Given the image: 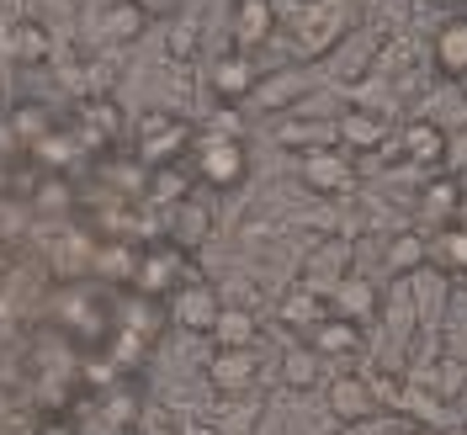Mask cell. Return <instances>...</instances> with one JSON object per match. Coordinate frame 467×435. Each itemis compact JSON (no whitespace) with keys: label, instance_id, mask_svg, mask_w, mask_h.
Wrapping results in <instances>:
<instances>
[{"label":"cell","instance_id":"cell-26","mask_svg":"<svg viewBox=\"0 0 467 435\" xmlns=\"http://www.w3.org/2000/svg\"><path fill=\"white\" fill-rule=\"evenodd\" d=\"M431 261H436L446 276H467V233L446 223V229L436 233V244H431Z\"/></svg>","mask_w":467,"mask_h":435},{"label":"cell","instance_id":"cell-23","mask_svg":"<svg viewBox=\"0 0 467 435\" xmlns=\"http://www.w3.org/2000/svg\"><path fill=\"white\" fill-rule=\"evenodd\" d=\"M207 233H213V207L207 202H192V197H186L181 207H171V239L181 250H197Z\"/></svg>","mask_w":467,"mask_h":435},{"label":"cell","instance_id":"cell-7","mask_svg":"<svg viewBox=\"0 0 467 435\" xmlns=\"http://www.w3.org/2000/svg\"><path fill=\"white\" fill-rule=\"evenodd\" d=\"M346 0H303V16H297V43L303 54H329L340 37H346Z\"/></svg>","mask_w":467,"mask_h":435},{"label":"cell","instance_id":"cell-21","mask_svg":"<svg viewBox=\"0 0 467 435\" xmlns=\"http://www.w3.org/2000/svg\"><path fill=\"white\" fill-rule=\"evenodd\" d=\"M11 54H16V64H48L54 58V32L43 27L37 16L11 22Z\"/></svg>","mask_w":467,"mask_h":435},{"label":"cell","instance_id":"cell-15","mask_svg":"<svg viewBox=\"0 0 467 435\" xmlns=\"http://www.w3.org/2000/svg\"><path fill=\"white\" fill-rule=\"evenodd\" d=\"M218 350H255L261 346V319L250 314V308H229L223 303V314L213 324V335H207Z\"/></svg>","mask_w":467,"mask_h":435},{"label":"cell","instance_id":"cell-17","mask_svg":"<svg viewBox=\"0 0 467 435\" xmlns=\"http://www.w3.org/2000/svg\"><path fill=\"white\" fill-rule=\"evenodd\" d=\"M462 186H457V175H431L425 186H420V212H425V223H436L446 229L451 218H457V207H462Z\"/></svg>","mask_w":467,"mask_h":435},{"label":"cell","instance_id":"cell-11","mask_svg":"<svg viewBox=\"0 0 467 435\" xmlns=\"http://www.w3.org/2000/svg\"><path fill=\"white\" fill-rule=\"evenodd\" d=\"M399 144H404L409 165H420V171H446V144H451V133H446L441 122H431V117H414V122H404Z\"/></svg>","mask_w":467,"mask_h":435},{"label":"cell","instance_id":"cell-18","mask_svg":"<svg viewBox=\"0 0 467 435\" xmlns=\"http://www.w3.org/2000/svg\"><path fill=\"white\" fill-rule=\"evenodd\" d=\"M308 346L319 350L324 361L356 356V350H361V324H346V319H335V314H324V319L314 324V335H308Z\"/></svg>","mask_w":467,"mask_h":435},{"label":"cell","instance_id":"cell-3","mask_svg":"<svg viewBox=\"0 0 467 435\" xmlns=\"http://www.w3.org/2000/svg\"><path fill=\"white\" fill-rule=\"evenodd\" d=\"M218 314H223V297H218V287L202 282V276L181 282V287L165 297V319H171L175 329H186V335H213Z\"/></svg>","mask_w":467,"mask_h":435},{"label":"cell","instance_id":"cell-24","mask_svg":"<svg viewBox=\"0 0 467 435\" xmlns=\"http://www.w3.org/2000/svg\"><path fill=\"white\" fill-rule=\"evenodd\" d=\"M80 139H86V144H117V139H122V112H117V101H86V107H80Z\"/></svg>","mask_w":467,"mask_h":435},{"label":"cell","instance_id":"cell-28","mask_svg":"<svg viewBox=\"0 0 467 435\" xmlns=\"http://www.w3.org/2000/svg\"><path fill=\"white\" fill-rule=\"evenodd\" d=\"M197 43H202V22L197 16H171V58L175 64H186V58L197 54Z\"/></svg>","mask_w":467,"mask_h":435},{"label":"cell","instance_id":"cell-8","mask_svg":"<svg viewBox=\"0 0 467 435\" xmlns=\"http://www.w3.org/2000/svg\"><path fill=\"white\" fill-rule=\"evenodd\" d=\"M261 86V69H255V58L229 48V54L213 58V69H207V90L218 96V107H239V101H250Z\"/></svg>","mask_w":467,"mask_h":435},{"label":"cell","instance_id":"cell-4","mask_svg":"<svg viewBox=\"0 0 467 435\" xmlns=\"http://www.w3.org/2000/svg\"><path fill=\"white\" fill-rule=\"evenodd\" d=\"M192 122L175 112H149L144 122H139V160H144L149 171L154 165H181V154L192 149Z\"/></svg>","mask_w":467,"mask_h":435},{"label":"cell","instance_id":"cell-16","mask_svg":"<svg viewBox=\"0 0 467 435\" xmlns=\"http://www.w3.org/2000/svg\"><path fill=\"white\" fill-rule=\"evenodd\" d=\"M329 308H324V292H314V287H287L282 292V303H276V319L287 324V329H297V335H314V324L324 319Z\"/></svg>","mask_w":467,"mask_h":435},{"label":"cell","instance_id":"cell-14","mask_svg":"<svg viewBox=\"0 0 467 435\" xmlns=\"http://www.w3.org/2000/svg\"><path fill=\"white\" fill-rule=\"evenodd\" d=\"M382 261H388V271L404 282V276H420L425 265H431V239L420 229H399L393 239H388V250H382Z\"/></svg>","mask_w":467,"mask_h":435},{"label":"cell","instance_id":"cell-25","mask_svg":"<svg viewBox=\"0 0 467 435\" xmlns=\"http://www.w3.org/2000/svg\"><path fill=\"white\" fill-rule=\"evenodd\" d=\"M319 372H324V356H319L314 346L282 350V382H287L292 393H308V388H319Z\"/></svg>","mask_w":467,"mask_h":435},{"label":"cell","instance_id":"cell-5","mask_svg":"<svg viewBox=\"0 0 467 435\" xmlns=\"http://www.w3.org/2000/svg\"><path fill=\"white\" fill-rule=\"evenodd\" d=\"M324 308L335 314V319H346V324H367L382 314V287L372 282V276H361V271H346L335 287L324 292Z\"/></svg>","mask_w":467,"mask_h":435},{"label":"cell","instance_id":"cell-20","mask_svg":"<svg viewBox=\"0 0 467 435\" xmlns=\"http://www.w3.org/2000/svg\"><path fill=\"white\" fill-rule=\"evenodd\" d=\"M96 27H101V37H107V43H139V37L149 32V16L133 5V0H107Z\"/></svg>","mask_w":467,"mask_h":435},{"label":"cell","instance_id":"cell-9","mask_svg":"<svg viewBox=\"0 0 467 435\" xmlns=\"http://www.w3.org/2000/svg\"><path fill=\"white\" fill-rule=\"evenodd\" d=\"M329 419L335 425H367L372 414H378V393H372V378H356V372H346V378L329 382Z\"/></svg>","mask_w":467,"mask_h":435},{"label":"cell","instance_id":"cell-1","mask_svg":"<svg viewBox=\"0 0 467 435\" xmlns=\"http://www.w3.org/2000/svg\"><path fill=\"white\" fill-rule=\"evenodd\" d=\"M192 165H197V181H207L213 192H234V186H244V175H250V154H244V139H223V133H197L192 139Z\"/></svg>","mask_w":467,"mask_h":435},{"label":"cell","instance_id":"cell-13","mask_svg":"<svg viewBox=\"0 0 467 435\" xmlns=\"http://www.w3.org/2000/svg\"><path fill=\"white\" fill-rule=\"evenodd\" d=\"M335 144L346 154H372V149L388 144V122L378 112H367V107H346L335 117Z\"/></svg>","mask_w":467,"mask_h":435},{"label":"cell","instance_id":"cell-6","mask_svg":"<svg viewBox=\"0 0 467 435\" xmlns=\"http://www.w3.org/2000/svg\"><path fill=\"white\" fill-rule=\"evenodd\" d=\"M297 175H303L308 192H319V197H340V192L356 186V160H350L340 144H324V149H308V154L297 160Z\"/></svg>","mask_w":467,"mask_h":435},{"label":"cell","instance_id":"cell-35","mask_svg":"<svg viewBox=\"0 0 467 435\" xmlns=\"http://www.w3.org/2000/svg\"><path fill=\"white\" fill-rule=\"evenodd\" d=\"M451 229H462V233H467V197H462V207H457V218H451Z\"/></svg>","mask_w":467,"mask_h":435},{"label":"cell","instance_id":"cell-32","mask_svg":"<svg viewBox=\"0 0 467 435\" xmlns=\"http://www.w3.org/2000/svg\"><path fill=\"white\" fill-rule=\"evenodd\" d=\"M446 175H467V128L446 144Z\"/></svg>","mask_w":467,"mask_h":435},{"label":"cell","instance_id":"cell-12","mask_svg":"<svg viewBox=\"0 0 467 435\" xmlns=\"http://www.w3.org/2000/svg\"><path fill=\"white\" fill-rule=\"evenodd\" d=\"M261 378V356L255 350H213L207 356V382L218 388V393H250Z\"/></svg>","mask_w":467,"mask_h":435},{"label":"cell","instance_id":"cell-37","mask_svg":"<svg viewBox=\"0 0 467 435\" xmlns=\"http://www.w3.org/2000/svg\"><path fill=\"white\" fill-rule=\"evenodd\" d=\"M462 435H467V430H462Z\"/></svg>","mask_w":467,"mask_h":435},{"label":"cell","instance_id":"cell-34","mask_svg":"<svg viewBox=\"0 0 467 435\" xmlns=\"http://www.w3.org/2000/svg\"><path fill=\"white\" fill-rule=\"evenodd\" d=\"M139 435H181V430L171 425V414H165V409H149L144 425H139Z\"/></svg>","mask_w":467,"mask_h":435},{"label":"cell","instance_id":"cell-30","mask_svg":"<svg viewBox=\"0 0 467 435\" xmlns=\"http://www.w3.org/2000/svg\"><path fill=\"white\" fill-rule=\"evenodd\" d=\"M32 149H37V160H48V165H69V154H75V144L58 139V133H43Z\"/></svg>","mask_w":467,"mask_h":435},{"label":"cell","instance_id":"cell-27","mask_svg":"<svg viewBox=\"0 0 467 435\" xmlns=\"http://www.w3.org/2000/svg\"><path fill=\"white\" fill-rule=\"evenodd\" d=\"M308 90V75L303 69H287L282 80H261L255 86V101H261L265 112H282V107H292V96H303Z\"/></svg>","mask_w":467,"mask_h":435},{"label":"cell","instance_id":"cell-36","mask_svg":"<svg viewBox=\"0 0 467 435\" xmlns=\"http://www.w3.org/2000/svg\"><path fill=\"white\" fill-rule=\"evenodd\" d=\"M404 435H431V430H425V425H414V430H404Z\"/></svg>","mask_w":467,"mask_h":435},{"label":"cell","instance_id":"cell-10","mask_svg":"<svg viewBox=\"0 0 467 435\" xmlns=\"http://www.w3.org/2000/svg\"><path fill=\"white\" fill-rule=\"evenodd\" d=\"M229 37L239 54H255L276 37V11L271 0H234V16H229Z\"/></svg>","mask_w":467,"mask_h":435},{"label":"cell","instance_id":"cell-29","mask_svg":"<svg viewBox=\"0 0 467 435\" xmlns=\"http://www.w3.org/2000/svg\"><path fill=\"white\" fill-rule=\"evenodd\" d=\"M431 378H436V393L446 399V404H451V399H457V393L467 388V367H457V361L446 356V361H436V372H431Z\"/></svg>","mask_w":467,"mask_h":435},{"label":"cell","instance_id":"cell-19","mask_svg":"<svg viewBox=\"0 0 467 435\" xmlns=\"http://www.w3.org/2000/svg\"><path fill=\"white\" fill-rule=\"evenodd\" d=\"M436 69L446 80H467V16L441 22L436 32Z\"/></svg>","mask_w":467,"mask_h":435},{"label":"cell","instance_id":"cell-31","mask_svg":"<svg viewBox=\"0 0 467 435\" xmlns=\"http://www.w3.org/2000/svg\"><path fill=\"white\" fill-rule=\"evenodd\" d=\"M207 133H223V139H244V122H239V112H234V107H218V112H213V122H207Z\"/></svg>","mask_w":467,"mask_h":435},{"label":"cell","instance_id":"cell-2","mask_svg":"<svg viewBox=\"0 0 467 435\" xmlns=\"http://www.w3.org/2000/svg\"><path fill=\"white\" fill-rule=\"evenodd\" d=\"M192 250H181L175 239H160V244H149L139 265H133V287L144 292V297H171L181 282H192Z\"/></svg>","mask_w":467,"mask_h":435},{"label":"cell","instance_id":"cell-33","mask_svg":"<svg viewBox=\"0 0 467 435\" xmlns=\"http://www.w3.org/2000/svg\"><path fill=\"white\" fill-rule=\"evenodd\" d=\"M139 11H144L149 22H171V16H181V0H133Z\"/></svg>","mask_w":467,"mask_h":435},{"label":"cell","instance_id":"cell-22","mask_svg":"<svg viewBox=\"0 0 467 435\" xmlns=\"http://www.w3.org/2000/svg\"><path fill=\"white\" fill-rule=\"evenodd\" d=\"M144 192H149L154 207H181L192 197V171H186V165H154V171L144 175Z\"/></svg>","mask_w":467,"mask_h":435}]
</instances>
